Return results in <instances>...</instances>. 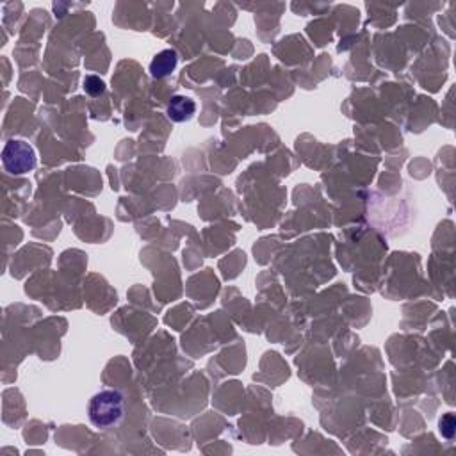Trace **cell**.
I'll use <instances>...</instances> for the list:
<instances>
[{"instance_id":"obj_1","label":"cell","mask_w":456,"mask_h":456,"mask_svg":"<svg viewBox=\"0 0 456 456\" xmlns=\"http://www.w3.org/2000/svg\"><path fill=\"white\" fill-rule=\"evenodd\" d=\"M88 416L96 430L116 428L125 417V397L120 390H100L89 399Z\"/></svg>"},{"instance_id":"obj_2","label":"cell","mask_w":456,"mask_h":456,"mask_svg":"<svg viewBox=\"0 0 456 456\" xmlns=\"http://www.w3.org/2000/svg\"><path fill=\"white\" fill-rule=\"evenodd\" d=\"M2 166L9 175H25L36 168V154L29 143L11 139L2 150Z\"/></svg>"},{"instance_id":"obj_3","label":"cell","mask_w":456,"mask_h":456,"mask_svg":"<svg viewBox=\"0 0 456 456\" xmlns=\"http://www.w3.org/2000/svg\"><path fill=\"white\" fill-rule=\"evenodd\" d=\"M196 113V103L195 100H191L189 96H173L169 100L168 109H166V114L171 122H188V120L193 118V114Z\"/></svg>"},{"instance_id":"obj_4","label":"cell","mask_w":456,"mask_h":456,"mask_svg":"<svg viewBox=\"0 0 456 456\" xmlns=\"http://www.w3.org/2000/svg\"><path fill=\"white\" fill-rule=\"evenodd\" d=\"M177 64H178L177 52L171 50V48L159 52L150 64L152 77H155V79L168 77V75L173 74L175 68H177Z\"/></svg>"},{"instance_id":"obj_5","label":"cell","mask_w":456,"mask_h":456,"mask_svg":"<svg viewBox=\"0 0 456 456\" xmlns=\"http://www.w3.org/2000/svg\"><path fill=\"white\" fill-rule=\"evenodd\" d=\"M84 89H86V93H88V95L98 96V95H102L103 91H106V84H103V82L100 81L98 77H95V75H89V77H86Z\"/></svg>"},{"instance_id":"obj_6","label":"cell","mask_w":456,"mask_h":456,"mask_svg":"<svg viewBox=\"0 0 456 456\" xmlns=\"http://www.w3.org/2000/svg\"><path fill=\"white\" fill-rule=\"evenodd\" d=\"M440 431L445 438H452V435H455V417H452V414H448V416L442 419Z\"/></svg>"}]
</instances>
